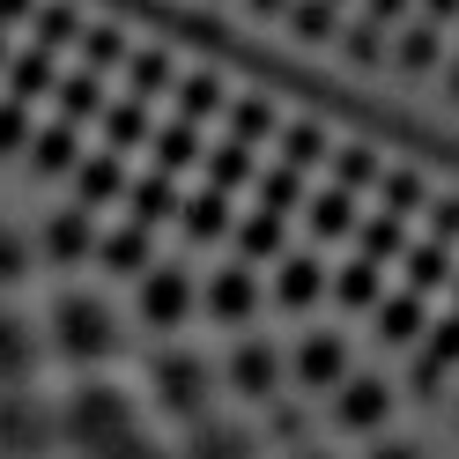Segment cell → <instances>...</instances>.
<instances>
[{"label":"cell","instance_id":"6da1fadb","mask_svg":"<svg viewBox=\"0 0 459 459\" xmlns=\"http://www.w3.org/2000/svg\"><path fill=\"white\" fill-rule=\"evenodd\" d=\"M141 437V408L126 385H104V378H82L67 400H60V445H74L82 459H104L111 445Z\"/></svg>","mask_w":459,"mask_h":459},{"label":"cell","instance_id":"7a4b0ae2","mask_svg":"<svg viewBox=\"0 0 459 459\" xmlns=\"http://www.w3.org/2000/svg\"><path fill=\"white\" fill-rule=\"evenodd\" d=\"M52 349H60L67 363H82V370H97V363H111L119 356V319H111V304H97V297H60L52 304Z\"/></svg>","mask_w":459,"mask_h":459},{"label":"cell","instance_id":"3957f363","mask_svg":"<svg viewBox=\"0 0 459 459\" xmlns=\"http://www.w3.org/2000/svg\"><path fill=\"white\" fill-rule=\"evenodd\" d=\"M149 393H156V408L170 415V422H208V408H215V370L200 363V356H186V349H163L156 363H149Z\"/></svg>","mask_w":459,"mask_h":459},{"label":"cell","instance_id":"277c9868","mask_svg":"<svg viewBox=\"0 0 459 459\" xmlns=\"http://www.w3.org/2000/svg\"><path fill=\"white\" fill-rule=\"evenodd\" d=\"M60 445V408L30 385H0V459H45Z\"/></svg>","mask_w":459,"mask_h":459},{"label":"cell","instance_id":"5b68a950","mask_svg":"<svg viewBox=\"0 0 459 459\" xmlns=\"http://www.w3.org/2000/svg\"><path fill=\"white\" fill-rule=\"evenodd\" d=\"M193 304H200V290H193V274L186 267H149L141 274V290H134V311H141V326H156V333H178L186 319H193Z\"/></svg>","mask_w":459,"mask_h":459},{"label":"cell","instance_id":"8992f818","mask_svg":"<svg viewBox=\"0 0 459 459\" xmlns=\"http://www.w3.org/2000/svg\"><path fill=\"white\" fill-rule=\"evenodd\" d=\"M326 408H333V429H349V437H378V429L393 422V385L370 378V370H349V385H333Z\"/></svg>","mask_w":459,"mask_h":459},{"label":"cell","instance_id":"52a82bcc","mask_svg":"<svg viewBox=\"0 0 459 459\" xmlns=\"http://www.w3.org/2000/svg\"><path fill=\"white\" fill-rule=\"evenodd\" d=\"M222 378H230V393H245V400H274L281 378H290V356H281L274 341H238L230 363H222Z\"/></svg>","mask_w":459,"mask_h":459},{"label":"cell","instance_id":"ba28073f","mask_svg":"<svg viewBox=\"0 0 459 459\" xmlns=\"http://www.w3.org/2000/svg\"><path fill=\"white\" fill-rule=\"evenodd\" d=\"M290 378L304 393H333V385H349V341L341 333H304L297 341V356H290Z\"/></svg>","mask_w":459,"mask_h":459},{"label":"cell","instance_id":"9c48e42d","mask_svg":"<svg viewBox=\"0 0 459 459\" xmlns=\"http://www.w3.org/2000/svg\"><path fill=\"white\" fill-rule=\"evenodd\" d=\"M200 311H208L215 326H245L252 311H260V274H252L245 260L238 267H215L208 290H200Z\"/></svg>","mask_w":459,"mask_h":459},{"label":"cell","instance_id":"30bf717a","mask_svg":"<svg viewBox=\"0 0 459 459\" xmlns=\"http://www.w3.org/2000/svg\"><path fill=\"white\" fill-rule=\"evenodd\" d=\"M38 245H45V260H52V267H82V260H97V245H104V238H97L90 208H60V215L45 222V238H38Z\"/></svg>","mask_w":459,"mask_h":459},{"label":"cell","instance_id":"8fae6325","mask_svg":"<svg viewBox=\"0 0 459 459\" xmlns=\"http://www.w3.org/2000/svg\"><path fill=\"white\" fill-rule=\"evenodd\" d=\"M326 290H333V274L311 260V252H281V260H274V304L281 311H311Z\"/></svg>","mask_w":459,"mask_h":459},{"label":"cell","instance_id":"7c38bea8","mask_svg":"<svg viewBox=\"0 0 459 459\" xmlns=\"http://www.w3.org/2000/svg\"><path fill=\"white\" fill-rule=\"evenodd\" d=\"M178 459H260V437H252L245 422H222V415H208V422H193V429H186Z\"/></svg>","mask_w":459,"mask_h":459},{"label":"cell","instance_id":"4fadbf2b","mask_svg":"<svg viewBox=\"0 0 459 459\" xmlns=\"http://www.w3.org/2000/svg\"><path fill=\"white\" fill-rule=\"evenodd\" d=\"M452 281H459V267H452V245H437V238H415V245H408V260H400V290L437 297V290H452Z\"/></svg>","mask_w":459,"mask_h":459},{"label":"cell","instance_id":"5bb4252c","mask_svg":"<svg viewBox=\"0 0 459 459\" xmlns=\"http://www.w3.org/2000/svg\"><path fill=\"white\" fill-rule=\"evenodd\" d=\"M378 341H393V349H415V341H429V297H415V290H393L378 311Z\"/></svg>","mask_w":459,"mask_h":459},{"label":"cell","instance_id":"9a60e30c","mask_svg":"<svg viewBox=\"0 0 459 459\" xmlns=\"http://www.w3.org/2000/svg\"><path fill=\"white\" fill-rule=\"evenodd\" d=\"M38 370V326L22 311H0V385H30Z\"/></svg>","mask_w":459,"mask_h":459},{"label":"cell","instance_id":"2e32d148","mask_svg":"<svg viewBox=\"0 0 459 459\" xmlns=\"http://www.w3.org/2000/svg\"><path fill=\"white\" fill-rule=\"evenodd\" d=\"M186 200H178V178L170 170H149V178H134L126 186V222H141V230H156L163 215H178Z\"/></svg>","mask_w":459,"mask_h":459},{"label":"cell","instance_id":"e0dca14e","mask_svg":"<svg viewBox=\"0 0 459 459\" xmlns=\"http://www.w3.org/2000/svg\"><path fill=\"white\" fill-rule=\"evenodd\" d=\"M74 208H104V200H126V163L111 156V149H97V156H82V170H74Z\"/></svg>","mask_w":459,"mask_h":459},{"label":"cell","instance_id":"ac0fdd59","mask_svg":"<svg viewBox=\"0 0 459 459\" xmlns=\"http://www.w3.org/2000/svg\"><path fill=\"white\" fill-rule=\"evenodd\" d=\"M333 304H341V311H378V304H385V267L356 252V260L333 274Z\"/></svg>","mask_w":459,"mask_h":459},{"label":"cell","instance_id":"d6986e66","mask_svg":"<svg viewBox=\"0 0 459 459\" xmlns=\"http://www.w3.org/2000/svg\"><path fill=\"white\" fill-rule=\"evenodd\" d=\"M445 60V30H437V22H408V30H393V67L400 74H429V67H437Z\"/></svg>","mask_w":459,"mask_h":459},{"label":"cell","instance_id":"ffe728a7","mask_svg":"<svg viewBox=\"0 0 459 459\" xmlns=\"http://www.w3.org/2000/svg\"><path fill=\"white\" fill-rule=\"evenodd\" d=\"M52 90H60V67H52L45 45H30V52H15V60H8V97H15V104H38V97H52Z\"/></svg>","mask_w":459,"mask_h":459},{"label":"cell","instance_id":"44dd1931","mask_svg":"<svg viewBox=\"0 0 459 459\" xmlns=\"http://www.w3.org/2000/svg\"><path fill=\"white\" fill-rule=\"evenodd\" d=\"M429 200H437V193H429V178H422V170H408V163H393L385 178H378V208L400 215V222H408V215H429Z\"/></svg>","mask_w":459,"mask_h":459},{"label":"cell","instance_id":"7402d4cb","mask_svg":"<svg viewBox=\"0 0 459 459\" xmlns=\"http://www.w3.org/2000/svg\"><path fill=\"white\" fill-rule=\"evenodd\" d=\"M30 170L38 178H60V170H82V134L67 119H52L38 141H30Z\"/></svg>","mask_w":459,"mask_h":459},{"label":"cell","instance_id":"603a6c76","mask_svg":"<svg viewBox=\"0 0 459 459\" xmlns=\"http://www.w3.org/2000/svg\"><path fill=\"white\" fill-rule=\"evenodd\" d=\"M408 245H415V238H408V222L385 215V208H378V215H363V230H356V252H363V260H378V267H385V260L400 267V260H408Z\"/></svg>","mask_w":459,"mask_h":459},{"label":"cell","instance_id":"cb8c5ba5","mask_svg":"<svg viewBox=\"0 0 459 459\" xmlns=\"http://www.w3.org/2000/svg\"><path fill=\"white\" fill-rule=\"evenodd\" d=\"M52 97H60V119L67 126H82V119H104V74H90V67H74V74H60V90H52Z\"/></svg>","mask_w":459,"mask_h":459},{"label":"cell","instance_id":"d4e9b609","mask_svg":"<svg viewBox=\"0 0 459 459\" xmlns=\"http://www.w3.org/2000/svg\"><path fill=\"white\" fill-rule=\"evenodd\" d=\"M215 111H230V90H222V74L215 67H193V74H178V119H215Z\"/></svg>","mask_w":459,"mask_h":459},{"label":"cell","instance_id":"484cf974","mask_svg":"<svg viewBox=\"0 0 459 459\" xmlns=\"http://www.w3.org/2000/svg\"><path fill=\"white\" fill-rule=\"evenodd\" d=\"M156 170H170V178H178V170H193V163H208V149H200V126L193 119H170V126H156Z\"/></svg>","mask_w":459,"mask_h":459},{"label":"cell","instance_id":"4316f807","mask_svg":"<svg viewBox=\"0 0 459 459\" xmlns=\"http://www.w3.org/2000/svg\"><path fill=\"white\" fill-rule=\"evenodd\" d=\"M97 260H104L111 274H134V281H141V274L156 267V260H149V230H141V222H119V230L97 245Z\"/></svg>","mask_w":459,"mask_h":459},{"label":"cell","instance_id":"83f0119b","mask_svg":"<svg viewBox=\"0 0 459 459\" xmlns=\"http://www.w3.org/2000/svg\"><path fill=\"white\" fill-rule=\"evenodd\" d=\"M304 208H311V230H319V238H356V230H363L356 193H341V186H319Z\"/></svg>","mask_w":459,"mask_h":459},{"label":"cell","instance_id":"f1b7e54d","mask_svg":"<svg viewBox=\"0 0 459 459\" xmlns=\"http://www.w3.org/2000/svg\"><path fill=\"white\" fill-rule=\"evenodd\" d=\"M208 186L215 193H238V186H260V163H252V149H245V141H215V149H208Z\"/></svg>","mask_w":459,"mask_h":459},{"label":"cell","instance_id":"f546056e","mask_svg":"<svg viewBox=\"0 0 459 459\" xmlns=\"http://www.w3.org/2000/svg\"><path fill=\"white\" fill-rule=\"evenodd\" d=\"M378 178H385V163H378L370 141H341V149H333V186L341 193H370Z\"/></svg>","mask_w":459,"mask_h":459},{"label":"cell","instance_id":"4dcf8cb0","mask_svg":"<svg viewBox=\"0 0 459 459\" xmlns=\"http://www.w3.org/2000/svg\"><path fill=\"white\" fill-rule=\"evenodd\" d=\"M326 156H333V134L319 119H290V126H281V163H290V170H311Z\"/></svg>","mask_w":459,"mask_h":459},{"label":"cell","instance_id":"1f68e13d","mask_svg":"<svg viewBox=\"0 0 459 459\" xmlns=\"http://www.w3.org/2000/svg\"><path fill=\"white\" fill-rule=\"evenodd\" d=\"M141 141H156V134H149V104H141V97L111 104V111H104V149L126 156V149H141Z\"/></svg>","mask_w":459,"mask_h":459},{"label":"cell","instance_id":"d6a6232c","mask_svg":"<svg viewBox=\"0 0 459 459\" xmlns=\"http://www.w3.org/2000/svg\"><path fill=\"white\" fill-rule=\"evenodd\" d=\"M290 38L297 45H333L341 38V8L333 0H290Z\"/></svg>","mask_w":459,"mask_h":459},{"label":"cell","instance_id":"836d02e7","mask_svg":"<svg viewBox=\"0 0 459 459\" xmlns=\"http://www.w3.org/2000/svg\"><path fill=\"white\" fill-rule=\"evenodd\" d=\"M163 90H178V67H170V52H134L126 60V97H163Z\"/></svg>","mask_w":459,"mask_h":459},{"label":"cell","instance_id":"e575fe53","mask_svg":"<svg viewBox=\"0 0 459 459\" xmlns=\"http://www.w3.org/2000/svg\"><path fill=\"white\" fill-rule=\"evenodd\" d=\"M341 52H349V67H378V60H393V30L356 15V22H341Z\"/></svg>","mask_w":459,"mask_h":459},{"label":"cell","instance_id":"d590c367","mask_svg":"<svg viewBox=\"0 0 459 459\" xmlns=\"http://www.w3.org/2000/svg\"><path fill=\"white\" fill-rule=\"evenodd\" d=\"M178 222H186V238H222V230H230V193L200 186L186 208H178Z\"/></svg>","mask_w":459,"mask_h":459},{"label":"cell","instance_id":"8d00e7d4","mask_svg":"<svg viewBox=\"0 0 459 459\" xmlns=\"http://www.w3.org/2000/svg\"><path fill=\"white\" fill-rule=\"evenodd\" d=\"M134 52H126V30L119 22H90V30H82V67L90 74H104V67H126Z\"/></svg>","mask_w":459,"mask_h":459},{"label":"cell","instance_id":"74e56055","mask_svg":"<svg viewBox=\"0 0 459 459\" xmlns=\"http://www.w3.org/2000/svg\"><path fill=\"white\" fill-rule=\"evenodd\" d=\"M30 22H38V45H45V52H60V45H74L82 30H90V22L74 15V0H38Z\"/></svg>","mask_w":459,"mask_h":459},{"label":"cell","instance_id":"f35d334b","mask_svg":"<svg viewBox=\"0 0 459 459\" xmlns=\"http://www.w3.org/2000/svg\"><path fill=\"white\" fill-rule=\"evenodd\" d=\"M297 200H311V193H304V170H290V163L260 170V208H267V215H281V222H290V208H297Z\"/></svg>","mask_w":459,"mask_h":459},{"label":"cell","instance_id":"ab89813d","mask_svg":"<svg viewBox=\"0 0 459 459\" xmlns=\"http://www.w3.org/2000/svg\"><path fill=\"white\" fill-rule=\"evenodd\" d=\"M238 245H245V267H252V260H281V215L252 208V215L238 222Z\"/></svg>","mask_w":459,"mask_h":459},{"label":"cell","instance_id":"60d3db41","mask_svg":"<svg viewBox=\"0 0 459 459\" xmlns=\"http://www.w3.org/2000/svg\"><path fill=\"white\" fill-rule=\"evenodd\" d=\"M267 134H274V104L267 97H230V141L252 149V141H267Z\"/></svg>","mask_w":459,"mask_h":459},{"label":"cell","instance_id":"b9f144b4","mask_svg":"<svg viewBox=\"0 0 459 459\" xmlns=\"http://www.w3.org/2000/svg\"><path fill=\"white\" fill-rule=\"evenodd\" d=\"M30 141H38V134H30V104H15V97H8V104H0V156L30 149Z\"/></svg>","mask_w":459,"mask_h":459},{"label":"cell","instance_id":"7bdbcfd3","mask_svg":"<svg viewBox=\"0 0 459 459\" xmlns=\"http://www.w3.org/2000/svg\"><path fill=\"white\" fill-rule=\"evenodd\" d=\"M422 356H429V363H445V370L459 363V311H452V319H429V341H422Z\"/></svg>","mask_w":459,"mask_h":459},{"label":"cell","instance_id":"ee69618b","mask_svg":"<svg viewBox=\"0 0 459 459\" xmlns=\"http://www.w3.org/2000/svg\"><path fill=\"white\" fill-rule=\"evenodd\" d=\"M429 238H437V245H459V193H437V200H429Z\"/></svg>","mask_w":459,"mask_h":459},{"label":"cell","instance_id":"f6af8a7d","mask_svg":"<svg viewBox=\"0 0 459 459\" xmlns=\"http://www.w3.org/2000/svg\"><path fill=\"white\" fill-rule=\"evenodd\" d=\"M30 274V245L15 238V230H0V290H8V281H22Z\"/></svg>","mask_w":459,"mask_h":459},{"label":"cell","instance_id":"bcb514c9","mask_svg":"<svg viewBox=\"0 0 459 459\" xmlns=\"http://www.w3.org/2000/svg\"><path fill=\"white\" fill-rule=\"evenodd\" d=\"M104 459H178V452H163L156 437H126V445H111Z\"/></svg>","mask_w":459,"mask_h":459},{"label":"cell","instance_id":"7dc6e473","mask_svg":"<svg viewBox=\"0 0 459 459\" xmlns=\"http://www.w3.org/2000/svg\"><path fill=\"white\" fill-rule=\"evenodd\" d=\"M363 15H370V22H378V30H393V22H400V15H408V0H363Z\"/></svg>","mask_w":459,"mask_h":459},{"label":"cell","instance_id":"c3c4849f","mask_svg":"<svg viewBox=\"0 0 459 459\" xmlns=\"http://www.w3.org/2000/svg\"><path fill=\"white\" fill-rule=\"evenodd\" d=\"M363 459H422V452H415V445H400V437H378Z\"/></svg>","mask_w":459,"mask_h":459},{"label":"cell","instance_id":"681fc988","mask_svg":"<svg viewBox=\"0 0 459 459\" xmlns=\"http://www.w3.org/2000/svg\"><path fill=\"white\" fill-rule=\"evenodd\" d=\"M422 22H437V30H445V22H459V0H422Z\"/></svg>","mask_w":459,"mask_h":459},{"label":"cell","instance_id":"f907efd6","mask_svg":"<svg viewBox=\"0 0 459 459\" xmlns=\"http://www.w3.org/2000/svg\"><path fill=\"white\" fill-rule=\"evenodd\" d=\"M22 15H38V0H0V30H8V22H22Z\"/></svg>","mask_w":459,"mask_h":459},{"label":"cell","instance_id":"816d5d0a","mask_svg":"<svg viewBox=\"0 0 459 459\" xmlns=\"http://www.w3.org/2000/svg\"><path fill=\"white\" fill-rule=\"evenodd\" d=\"M445 97L459 104V52H452V60H445Z\"/></svg>","mask_w":459,"mask_h":459},{"label":"cell","instance_id":"f5cc1de1","mask_svg":"<svg viewBox=\"0 0 459 459\" xmlns=\"http://www.w3.org/2000/svg\"><path fill=\"white\" fill-rule=\"evenodd\" d=\"M252 15H290V0H245Z\"/></svg>","mask_w":459,"mask_h":459},{"label":"cell","instance_id":"db71d44e","mask_svg":"<svg viewBox=\"0 0 459 459\" xmlns=\"http://www.w3.org/2000/svg\"><path fill=\"white\" fill-rule=\"evenodd\" d=\"M290 459H333V452H319V445H297V452H290Z\"/></svg>","mask_w":459,"mask_h":459},{"label":"cell","instance_id":"11a10c76","mask_svg":"<svg viewBox=\"0 0 459 459\" xmlns=\"http://www.w3.org/2000/svg\"><path fill=\"white\" fill-rule=\"evenodd\" d=\"M8 60H15V52H8V30H0V74H8Z\"/></svg>","mask_w":459,"mask_h":459},{"label":"cell","instance_id":"9f6ffc18","mask_svg":"<svg viewBox=\"0 0 459 459\" xmlns=\"http://www.w3.org/2000/svg\"><path fill=\"white\" fill-rule=\"evenodd\" d=\"M452 311H459V281H452Z\"/></svg>","mask_w":459,"mask_h":459},{"label":"cell","instance_id":"6f0895ef","mask_svg":"<svg viewBox=\"0 0 459 459\" xmlns=\"http://www.w3.org/2000/svg\"><path fill=\"white\" fill-rule=\"evenodd\" d=\"M452 422H459V393H452Z\"/></svg>","mask_w":459,"mask_h":459},{"label":"cell","instance_id":"680465c9","mask_svg":"<svg viewBox=\"0 0 459 459\" xmlns=\"http://www.w3.org/2000/svg\"><path fill=\"white\" fill-rule=\"evenodd\" d=\"M333 8H341V0H333Z\"/></svg>","mask_w":459,"mask_h":459}]
</instances>
